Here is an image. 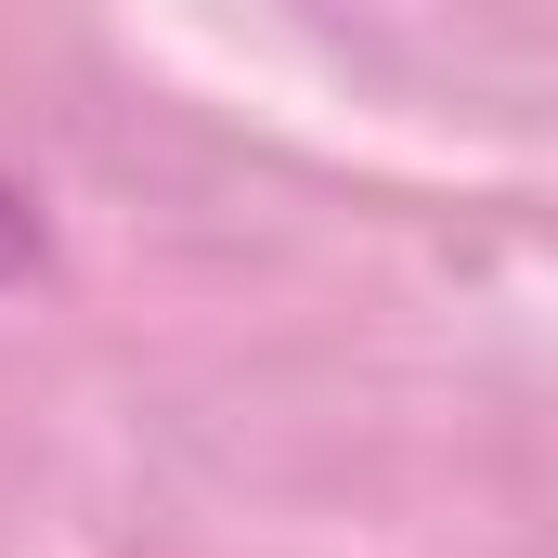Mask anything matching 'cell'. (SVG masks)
<instances>
[{
	"instance_id": "1",
	"label": "cell",
	"mask_w": 558,
	"mask_h": 558,
	"mask_svg": "<svg viewBox=\"0 0 558 558\" xmlns=\"http://www.w3.org/2000/svg\"><path fill=\"white\" fill-rule=\"evenodd\" d=\"M39 274V208H26V182L0 169V286H26Z\"/></svg>"
}]
</instances>
